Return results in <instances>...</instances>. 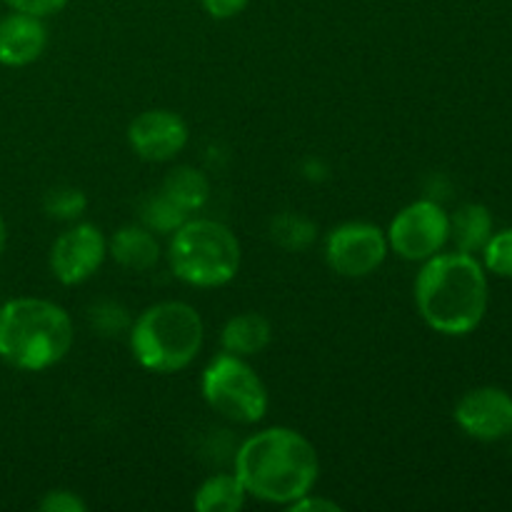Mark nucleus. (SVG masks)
Here are the masks:
<instances>
[{
  "instance_id": "f257e3e1",
  "label": "nucleus",
  "mask_w": 512,
  "mask_h": 512,
  "mask_svg": "<svg viewBox=\"0 0 512 512\" xmlns=\"http://www.w3.org/2000/svg\"><path fill=\"white\" fill-rule=\"evenodd\" d=\"M318 473V450L293 428L260 430L235 455V475L245 493L263 503H295L313 490Z\"/></svg>"
},
{
  "instance_id": "ddd939ff",
  "label": "nucleus",
  "mask_w": 512,
  "mask_h": 512,
  "mask_svg": "<svg viewBox=\"0 0 512 512\" xmlns=\"http://www.w3.org/2000/svg\"><path fill=\"white\" fill-rule=\"evenodd\" d=\"M108 253L118 265L133 273H145L153 268L160 258V243L153 230L145 225H123L118 233L110 238Z\"/></svg>"
},
{
  "instance_id": "7ed1b4c3",
  "label": "nucleus",
  "mask_w": 512,
  "mask_h": 512,
  "mask_svg": "<svg viewBox=\"0 0 512 512\" xmlns=\"http://www.w3.org/2000/svg\"><path fill=\"white\" fill-rule=\"evenodd\" d=\"M73 320L63 305L43 298H15L0 308V360L15 370L40 373L73 348Z\"/></svg>"
},
{
  "instance_id": "0eeeda50",
  "label": "nucleus",
  "mask_w": 512,
  "mask_h": 512,
  "mask_svg": "<svg viewBox=\"0 0 512 512\" xmlns=\"http://www.w3.org/2000/svg\"><path fill=\"white\" fill-rule=\"evenodd\" d=\"M385 235L395 255L410 263H425L450 240V215L435 200H415L395 215Z\"/></svg>"
},
{
  "instance_id": "bb28decb",
  "label": "nucleus",
  "mask_w": 512,
  "mask_h": 512,
  "mask_svg": "<svg viewBox=\"0 0 512 512\" xmlns=\"http://www.w3.org/2000/svg\"><path fill=\"white\" fill-rule=\"evenodd\" d=\"M5 240H8V230H5V220L3 215H0V255H3L5 250Z\"/></svg>"
},
{
  "instance_id": "5701e85b",
  "label": "nucleus",
  "mask_w": 512,
  "mask_h": 512,
  "mask_svg": "<svg viewBox=\"0 0 512 512\" xmlns=\"http://www.w3.org/2000/svg\"><path fill=\"white\" fill-rule=\"evenodd\" d=\"M43 512H85L88 505L70 490H50L38 505Z\"/></svg>"
},
{
  "instance_id": "dca6fc26",
  "label": "nucleus",
  "mask_w": 512,
  "mask_h": 512,
  "mask_svg": "<svg viewBox=\"0 0 512 512\" xmlns=\"http://www.w3.org/2000/svg\"><path fill=\"white\" fill-rule=\"evenodd\" d=\"M163 193L173 200L175 205L193 213L200 210L210 198V183L205 178L203 170L190 168V165H180V168L170 170L163 180Z\"/></svg>"
},
{
  "instance_id": "f3484780",
  "label": "nucleus",
  "mask_w": 512,
  "mask_h": 512,
  "mask_svg": "<svg viewBox=\"0 0 512 512\" xmlns=\"http://www.w3.org/2000/svg\"><path fill=\"white\" fill-rule=\"evenodd\" d=\"M245 498L248 493L238 475H213L200 485L193 505L198 512H238Z\"/></svg>"
},
{
  "instance_id": "6e6552de",
  "label": "nucleus",
  "mask_w": 512,
  "mask_h": 512,
  "mask_svg": "<svg viewBox=\"0 0 512 512\" xmlns=\"http://www.w3.org/2000/svg\"><path fill=\"white\" fill-rule=\"evenodd\" d=\"M388 235L373 223H343L325 240V260L343 278H368L388 255Z\"/></svg>"
},
{
  "instance_id": "6ab92c4d",
  "label": "nucleus",
  "mask_w": 512,
  "mask_h": 512,
  "mask_svg": "<svg viewBox=\"0 0 512 512\" xmlns=\"http://www.w3.org/2000/svg\"><path fill=\"white\" fill-rule=\"evenodd\" d=\"M315 233H318V228L308 218H300V215L285 213L273 220V240L278 245H283L285 250L310 248L315 240Z\"/></svg>"
},
{
  "instance_id": "a878e982",
  "label": "nucleus",
  "mask_w": 512,
  "mask_h": 512,
  "mask_svg": "<svg viewBox=\"0 0 512 512\" xmlns=\"http://www.w3.org/2000/svg\"><path fill=\"white\" fill-rule=\"evenodd\" d=\"M290 512H340V508L335 500H328V498H310L308 495H303V498H298L295 503L288 505Z\"/></svg>"
},
{
  "instance_id": "9b49d317",
  "label": "nucleus",
  "mask_w": 512,
  "mask_h": 512,
  "mask_svg": "<svg viewBox=\"0 0 512 512\" xmlns=\"http://www.w3.org/2000/svg\"><path fill=\"white\" fill-rule=\"evenodd\" d=\"M188 125L173 110H145L130 123L128 143L138 158L148 163H165L183 153L188 145Z\"/></svg>"
},
{
  "instance_id": "2eb2a0df",
  "label": "nucleus",
  "mask_w": 512,
  "mask_h": 512,
  "mask_svg": "<svg viewBox=\"0 0 512 512\" xmlns=\"http://www.w3.org/2000/svg\"><path fill=\"white\" fill-rule=\"evenodd\" d=\"M493 235V215L485 205L468 203L450 218V240L458 253H478Z\"/></svg>"
},
{
  "instance_id": "f8f14e48",
  "label": "nucleus",
  "mask_w": 512,
  "mask_h": 512,
  "mask_svg": "<svg viewBox=\"0 0 512 512\" xmlns=\"http://www.w3.org/2000/svg\"><path fill=\"white\" fill-rule=\"evenodd\" d=\"M48 28L43 18L13 10L0 20V65L5 68H25L45 53Z\"/></svg>"
},
{
  "instance_id": "393cba45",
  "label": "nucleus",
  "mask_w": 512,
  "mask_h": 512,
  "mask_svg": "<svg viewBox=\"0 0 512 512\" xmlns=\"http://www.w3.org/2000/svg\"><path fill=\"white\" fill-rule=\"evenodd\" d=\"M205 13L215 20H230L248 8L250 0H200Z\"/></svg>"
},
{
  "instance_id": "39448f33",
  "label": "nucleus",
  "mask_w": 512,
  "mask_h": 512,
  "mask_svg": "<svg viewBox=\"0 0 512 512\" xmlns=\"http://www.w3.org/2000/svg\"><path fill=\"white\" fill-rule=\"evenodd\" d=\"M168 263L175 278L193 288H220L238 275L240 243L220 220H185L170 238Z\"/></svg>"
},
{
  "instance_id": "20e7f679",
  "label": "nucleus",
  "mask_w": 512,
  "mask_h": 512,
  "mask_svg": "<svg viewBox=\"0 0 512 512\" xmlns=\"http://www.w3.org/2000/svg\"><path fill=\"white\" fill-rule=\"evenodd\" d=\"M205 328L198 310L180 300L145 308L130 325L133 358L150 373H180L198 358Z\"/></svg>"
},
{
  "instance_id": "4468645a",
  "label": "nucleus",
  "mask_w": 512,
  "mask_h": 512,
  "mask_svg": "<svg viewBox=\"0 0 512 512\" xmlns=\"http://www.w3.org/2000/svg\"><path fill=\"white\" fill-rule=\"evenodd\" d=\"M273 340V328H270L268 318L260 313H240L225 323L223 333H220V343H223L225 353L240 355V358H250L265 350Z\"/></svg>"
},
{
  "instance_id": "f03ea898",
  "label": "nucleus",
  "mask_w": 512,
  "mask_h": 512,
  "mask_svg": "<svg viewBox=\"0 0 512 512\" xmlns=\"http://www.w3.org/2000/svg\"><path fill=\"white\" fill-rule=\"evenodd\" d=\"M418 313L435 333L468 335L488 313V278L473 255L445 253L425 260L415 280Z\"/></svg>"
},
{
  "instance_id": "423d86ee",
  "label": "nucleus",
  "mask_w": 512,
  "mask_h": 512,
  "mask_svg": "<svg viewBox=\"0 0 512 512\" xmlns=\"http://www.w3.org/2000/svg\"><path fill=\"white\" fill-rule=\"evenodd\" d=\"M203 398L225 420L255 425L268 413V388L260 375L233 353L215 355L203 373Z\"/></svg>"
},
{
  "instance_id": "4be33fe9",
  "label": "nucleus",
  "mask_w": 512,
  "mask_h": 512,
  "mask_svg": "<svg viewBox=\"0 0 512 512\" xmlns=\"http://www.w3.org/2000/svg\"><path fill=\"white\" fill-rule=\"evenodd\" d=\"M90 325H93L100 335H105V338H113V335H120L123 330L130 328L128 310L120 303L105 300V303H98L90 310Z\"/></svg>"
},
{
  "instance_id": "a211bd4d",
  "label": "nucleus",
  "mask_w": 512,
  "mask_h": 512,
  "mask_svg": "<svg viewBox=\"0 0 512 512\" xmlns=\"http://www.w3.org/2000/svg\"><path fill=\"white\" fill-rule=\"evenodd\" d=\"M188 215L190 213H185L180 205H175L163 190L155 195H148L143 200V205H140V220L153 233H175L188 220Z\"/></svg>"
},
{
  "instance_id": "412c9836",
  "label": "nucleus",
  "mask_w": 512,
  "mask_h": 512,
  "mask_svg": "<svg viewBox=\"0 0 512 512\" xmlns=\"http://www.w3.org/2000/svg\"><path fill=\"white\" fill-rule=\"evenodd\" d=\"M485 268L500 278H512V228L490 235L483 248Z\"/></svg>"
},
{
  "instance_id": "9d476101",
  "label": "nucleus",
  "mask_w": 512,
  "mask_h": 512,
  "mask_svg": "<svg viewBox=\"0 0 512 512\" xmlns=\"http://www.w3.org/2000/svg\"><path fill=\"white\" fill-rule=\"evenodd\" d=\"M455 423L465 435L483 443H498L512 435V395L503 388H475L455 405Z\"/></svg>"
},
{
  "instance_id": "1a4fd4ad",
  "label": "nucleus",
  "mask_w": 512,
  "mask_h": 512,
  "mask_svg": "<svg viewBox=\"0 0 512 512\" xmlns=\"http://www.w3.org/2000/svg\"><path fill=\"white\" fill-rule=\"evenodd\" d=\"M108 255V240L100 228L80 223L65 230L50 248V273L63 285H80L93 278Z\"/></svg>"
},
{
  "instance_id": "b1692460",
  "label": "nucleus",
  "mask_w": 512,
  "mask_h": 512,
  "mask_svg": "<svg viewBox=\"0 0 512 512\" xmlns=\"http://www.w3.org/2000/svg\"><path fill=\"white\" fill-rule=\"evenodd\" d=\"M5 3L10 5V10H18V13L48 18V15L60 13L68 5V0H5Z\"/></svg>"
},
{
  "instance_id": "aec40b11",
  "label": "nucleus",
  "mask_w": 512,
  "mask_h": 512,
  "mask_svg": "<svg viewBox=\"0 0 512 512\" xmlns=\"http://www.w3.org/2000/svg\"><path fill=\"white\" fill-rule=\"evenodd\" d=\"M43 208L55 220H78L88 208V198L83 190L73 188V185H58L45 193Z\"/></svg>"
}]
</instances>
